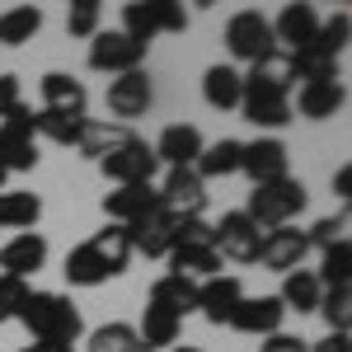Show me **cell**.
<instances>
[{
    "mask_svg": "<svg viewBox=\"0 0 352 352\" xmlns=\"http://www.w3.org/2000/svg\"><path fill=\"white\" fill-rule=\"evenodd\" d=\"M258 244H263V230L244 217V212H226L212 226V249H217L221 258L240 263V268L244 263H258Z\"/></svg>",
    "mask_w": 352,
    "mask_h": 352,
    "instance_id": "8",
    "label": "cell"
},
{
    "mask_svg": "<svg viewBox=\"0 0 352 352\" xmlns=\"http://www.w3.org/2000/svg\"><path fill=\"white\" fill-rule=\"evenodd\" d=\"M99 169H104V179H113L118 188H127V184H155L160 160H155V151H151L141 136H132L127 146H118L113 155H104Z\"/></svg>",
    "mask_w": 352,
    "mask_h": 352,
    "instance_id": "9",
    "label": "cell"
},
{
    "mask_svg": "<svg viewBox=\"0 0 352 352\" xmlns=\"http://www.w3.org/2000/svg\"><path fill=\"white\" fill-rule=\"evenodd\" d=\"M19 324L33 333V343H61V348H76V338L85 333L76 300L61 296V292H28Z\"/></svg>",
    "mask_w": 352,
    "mask_h": 352,
    "instance_id": "2",
    "label": "cell"
},
{
    "mask_svg": "<svg viewBox=\"0 0 352 352\" xmlns=\"http://www.w3.org/2000/svg\"><path fill=\"white\" fill-rule=\"evenodd\" d=\"M99 19H104V5H99V0H71V10H66V33H71V38H94V33H99Z\"/></svg>",
    "mask_w": 352,
    "mask_h": 352,
    "instance_id": "40",
    "label": "cell"
},
{
    "mask_svg": "<svg viewBox=\"0 0 352 352\" xmlns=\"http://www.w3.org/2000/svg\"><path fill=\"white\" fill-rule=\"evenodd\" d=\"M315 33H320V14H315V5H287V10L272 19V43H282L287 56L315 47Z\"/></svg>",
    "mask_w": 352,
    "mask_h": 352,
    "instance_id": "17",
    "label": "cell"
},
{
    "mask_svg": "<svg viewBox=\"0 0 352 352\" xmlns=\"http://www.w3.org/2000/svg\"><path fill=\"white\" fill-rule=\"evenodd\" d=\"M315 277H320V287H352V244L348 240L329 244Z\"/></svg>",
    "mask_w": 352,
    "mask_h": 352,
    "instance_id": "37",
    "label": "cell"
},
{
    "mask_svg": "<svg viewBox=\"0 0 352 352\" xmlns=\"http://www.w3.org/2000/svg\"><path fill=\"white\" fill-rule=\"evenodd\" d=\"M184 28H188V14H184L179 0H132V5H122V33L141 47H151V38H160V33H184Z\"/></svg>",
    "mask_w": 352,
    "mask_h": 352,
    "instance_id": "4",
    "label": "cell"
},
{
    "mask_svg": "<svg viewBox=\"0 0 352 352\" xmlns=\"http://www.w3.org/2000/svg\"><path fill=\"white\" fill-rule=\"evenodd\" d=\"M240 300H244V282L230 277V272H217V277L197 282V310H202L212 324H230V315H235Z\"/></svg>",
    "mask_w": 352,
    "mask_h": 352,
    "instance_id": "16",
    "label": "cell"
},
{
    "mask_svg": "<svg viewBox=\"0 0 352 352\" xmlns=\"http://www.w3.org/2000/svg\"><path fill=\"white\" fill-rule=\"evenodd\" d=\"M202 132L192 127V122H174V127H164L160 132V141L151 146L155 151V160L160 164H169V169H192L197 164V155H202Z\"/></svg>",
    "mask_w": 352,
    "mask_h": 352,
    "instance_id": "18",
    "label": "cell"
},
{
    "mask_svg": "<svg viewBox=\"0 0 352 352\" xmlns=\"http://www.w3.org/2000/svg\"><path fill=\"white\" fill-rule=\"evenodd\" d=\"M179 244H212V226L202 217H179L174 221V249Z\"/></svg>",
    "mask_w": 352,
    "mask_h": 352,
    "instance_id": "43",
    "label": "cell"
},
{
    "mask_svg": "<svg viewBox=\"0 0 352 352\" xmlns=\"http://www.w3.org/2000/svg\"><path fill=\"white\" fill-rule=\"evenodd\" d=\"M28 292H33V287H28L24 277H5V272H0V324L19 320V310H24Z\"/></svg>",
    "mask_w": 352,
    "mask_h": 352,
    "instance_id": "41",
    "label": "cell"
},
{
    "mask_svg": "<svg viewBox=\"0 0 352 352\" xmlns=\"http://www.w3.org/2000/svg\"><path fill=\"white\" fill-rule=\"evenodd\" d=\"M282 320H287V310L277 296H244L230 315V329L249 338H272V333H282Z\"/></svg>",
    "mask_w": 352,
    "mask_h": 352,
    "instance_id": "12",
    "label": "cell"
},
{
    "mask_svg": "<svg viewBox=\"0 0 352 352\" xmlns=\"http://www.w3.org/2000/svg\"><path fill=\"white\" fill-rule=\"evenodd\" d=\"M315 310L324 315L329 333H348V324H352V287H324Z\"/></svg>",
    "mask_w": 352,
    "mask_h": 352,
    "instance_id": "38",
    "label": "cell"
},
{
    "mask_svg": "<svg viewBox=\"0 0 352 352\" xmlns=\"http://www.w3.org/2000/svg\"><path fill=\"white\" fill-rule=\"evenodd\" d=\"M320 277L310 268H296L282 277V292H277V300H282V310H296V315H310L315 305H320Z\"/></svg>",
    "mask_w": 352,
    "mask_h": 352,
    "instance_id": "27",
    "label": "cell"
},
{
    "mask_svg": "<svg viewBox=\"0 0 352 352\" xmlns=\"http://www.w3.org/2000/svg\"><path fill=\"white\" fill-rule=\"evenodd\" d=\"M305 254H310V244H305V230L296 226H277V230H263V244H258V263L268 272H296L305 263Z\"/></svg>",
    "mask_w": 352,
    "mask_h": 352,
    "instance_id": "10",
    "label": "cell"
},
{
    "mask_svg": "<svg viewBox=\"0 0 352 352\" xmlns=\"http://www.w3.org/2000/svg\"><path fill=\"white\" fill-rule=\"evenodd\" d=\"M310 352H352V333H324Z\"/></svg>",
    "mask_w": 352,
    "mask_h": 352,
    "instance_id": "46",
    "label": "cell"
},
{
    "mask_svg": "<svg viewBox=\"0 0 352 352\" xmlns=\"http://www.w3.org/2000/svg\"><path fill=\"white\" fill-rule=\"evenodd\" d=\"M47 263V240L38 235V230H19L14 240L0 244V268H5V277H24L28 272H38Z\"/></svg>",
    "mask_w": 352,
    "mask_h": 352,
    "instance_id": "19",
    "label": "cell"
},
{
    "mask_svg": "<svg viewBox=\"0 0 352 352\" xmlns=\"http://www.w3.org/2000/svg\"><path fill=\"white\" fill-rule=\"evenodd\" d=\"M0 164H5V174H28L38 164V132H33L28 104H19L10 118H0Z\"/></svg>",
    "mask_w": 352,
    "mask_h": 352,
    "instance_id": "5",
    "label": "cell"
},
{
    "mask_svg": "<svg viewBox=\"0 0 352 352\" xmlns=\"http://www.w3.org/2000/svg\"><path fill=\"white\" fill-rule=\"evenodd\" d=\"M24 352H76V348H61V343H28Z\"/></svg>",
    "mask_w": 352,
    "mask_h": 352,
    "instance_id": "48",
    "label": "cell"
},
{
    "mask_svg": "<svg viewBox=\"0 0 352 352\" xmlns=\"http://www.w3.org/2000/svg\"><path fill=\"white\" fill-rule=\"evenodd\" d=\"M38 89H43V109H52V113L85 118V109H89V94H85V85L76 80V76H66V71H47V76L38 80Z\"/></svg>",
    "mask_w": 352,
    "mask_h": 352,
    "instance_id": "21",
    "label": "cell"
},
{
    "mask_svg": "<svg viewBox=\"0 0 352 352\" xmlns=\"http://www.w3.org/2000/svg\"><path fill=\"white\" fill-rule=\"evenodd\" d=\"M240 76H244V94H240L244 118L254 127H287L292 122V66H287V56L272 52Z\"/></svg>",
    "mask_w": 352,
    "mask_h": 352,
    "instance_id": "1",
    "label": "cell"
},
{
    "mask_svg": "<svg viewBox=\"0 0 352 352\" xmlns=\"http://www.w3.org/2000/svg\"><path fill=\"white\" fill-rule=\"evenodd\" d=\"M258 352H310V343L305 338H292V333H272V338H263Z\"/></svg>",
    "mask_w": 352,
    "mask_h": 352,
    "instance_id": "45",
    "label": "cell"
},
{
    "mask_svg": "<svg viewBox=\"0 0 352 352\" xmlns=\"http://www.w3.org/2000/svg\"><path fill=\"white\" fill-rule=\"evenodd\" d=\"M240 155H244V141L235 136H221L212 146H202V155H197V179L207 184V179H226V174H240Z\"/></svg>",
    "mask_w": 352,
    "mask_h": 352,
    "instance_id": "24",
    "label": "cell"
},
{
    "mask_svg": "<svg viewBox=\"0 0 352 352\" xmlns=\"http://www.w3.org/2000/svg\"><path fill=\"white\" fill-rule=\"evenodd\" d=\"M19 104H24L19 99V76H0V118H10Z\"/></svg>",
    "mask_w": 352,
    "mask_h": 352,
    "instance_id": "44",
    "label": "cell"
},
{
    "mask_svg": "<svg viewBox=\"0 0 352 352\" xmlns=\"http://www.w3.org/2000/svg\"><path fill=\"white\" fill-rule=\"evenodd\" d=\"M61 272H66L71 287H99V282H109V268L99 263V254L89 249V240L76 244V249L66 254V268H61Z\"/></svg>",
    "mask_w": 352,
    "mask_h": 352,
    "instance_id": "35",
    "label": "cell"
},
{
    "mask_svg": "<svg viewBox=\"0 0 352 352\" xmlns=\"http://www.w3.org/2000/svg\"><path fill=\"white\" fill-rule=\"evenodd\" d=\"M89 249L99 254V263L109 268V277H118V272H127V258H132V240H127V226H104L94 240H89Z\"/></svg>",
    "mask_w": 352,
    "mask_h": 352,
    "instance_id": "29",
    "label": "cell"
},
{
    "mask_svg": "<svg viewBox=\"0 0 352 352\" xmlns=\"http://www.w3.org/2000/svg\"><path fill=\"white\" fill-rule=\"evenodd\" d=\"M5 179H10V174H5V164H0V192H5Z\"/></svg>",
    "mask_w": 352,
    "mask_h": 352,
    "instance_id": "50",
    "label": "cell"
},
{
    "mask_svg": "<svg viewBox=\"0 0 352 352\" xmlns=\"http://www.w3.org/2000/svg\"><path fill=\"white\" fill-rule=\"evenodd\" d=\"M305 184L300 179H277V184H258V188L249 192V207H244V217L254 221L258 230H277V226H292V221L305 212Z\"/></svg>",
    "mask_w": 352,
    "mask_h": 352,
    "instance_id": "3",
    "label": "cell"
},
{
    "mask_svg": "<svg viewBox=\"0 0 352 352\" xmlns=\"http://www.w3.org/2000/svg\"><path fill=\"white\" fill-rule=\"evenodd\" d=\"M174 221L164 207L155 212H146L141 221L127 226V240H132V254H146V258H169V249H174Z\"/></svg>",
    "mask_w": 352,
    "mask_h": 352,
    "instance_id": "13",
    "label": "cell"
},
{
    "mask_svg": "<svg viewBox=\"0 0 352 352\" xmlns=\"http://www.w3.org/2000/svg\"><path fill=\"white\" fill-rule=\"evenodd\" d=\"M348 104V89H343V80H324V85H300L296 94V109L300 118H310V122H324V118H333V113Z\"/></svg>",
    "mask_w": 352,
    "mask_h": 352,
    "instance_id": "23",
    "label": "cell"
},
{
    "mask_svg": "<svg viewBox=\"0 0 352 352\" xmlns=\"http://www.w3.org/2000/svg\"><path fill=\"white\" fill-rule=\"evenodd\" d=\"M348 38H352V14L348 10H338L333 19H320V33H315V47L324 56H343V47H348Z\"/></svg>",
    "mask_w": 352,
    "mask_h": 352,
    "instance_id": "39",
    "label": "cell"
},
{
    "mask_svg": "<svg viewBox=\"0 0 352 352\" xmlns=\"http://www.w3.org/2000/svg\"><path fill=\"white\" fill-rule=\"evenodd\" d=\"M89 352H151V348L141 343L136 324L113 320V324H99L94 333H89Z\"/></svg>",
    "mask_w": 352,
    "mask_h": 352,
    "instance_id": "36",
    "label": "cell"
},
{
    "mask_svg": "<svg viewBox=\"0 0 352 352\" xmlns=\"http://www.w3.org/2000/svg\"><path fill=\"white\" fill-rule=\"evenodd\" d=\"M240 174L254 179V188L258 184H277V179H287V146L277 141V136H258V141H249L240 155Z\"/></svg>",
    "mask_w": 352,
    "mask_h": 352,
    "instance_id": "14",
    "label": "cell"
},
{
    "mask_svg": "<svg viewBox=\"0 0 352 352\" xmlns=\"http://www.w3.org/2000/svg\"><path fill=\"white\" fill-rule=\"evenodd\" d=\"M151 76L146 71H127V76H118V80L109 85V113L127 127L132 118H146V109H151Z\"/></svg>",
    "mask_w": 352,
    "mask_h": 352,
    "instance_id": "15",
    "label": "cell"
},
{
    "mask_svg": "<svg viewBox=\"0 0 352 352\" xmlns=\"http://www.w3.org/2000/svg\"><path fill=\"white\" fill-rule=\"evenodd\" d=\"M85 122H89V118H71V113H52V109L33 113V132L47 136L52 146H76L80 132H85Z\"/></svg>",
    "mask_w": 352,
    "mask_h": 352,
    "instance_id": "33",
    "label": "cell"
},
{
    "mask_svg": "<svg viewBox=\"0 0 352 352\" xmlns=\"http://www.w3.org/2000/svg\"><path fill=\"white\" fill-rule=\"evenodd\" d=\"M287 66H292V80H300V85H324V80H338V61H333V56H324L320 47L292 52V56H287Z\"/></svg>",
    "mask_w": 352,
    "mask_h": 352,
    "instance_id": "34",
    "label": "cell"
},
{
    "mask_svg": "<svg viewBox=\"0 0 352 352\" xmlns=\"http://www.w3.org/2000/svg\"><path fill=\"white\" fill-rule=\"evenodd\" d=\"M146 305H160V310H169V315L184 320V315L197 310V282H192V277H179V272H164V277H155Z\"/></svg>",
    "mask_w": 352,
    "mask_h": 352,
    "instance_id": "22",
    "label": "cell"
},
{
    "mask_svg": "<svg viewBox=\"0 0 352 352\" xmlns=\"http://www.w3.org/2000/svg\"><path fill=\"white\" fill-rule=\"evenodd\" d=\"M343 230H348V212H338V217H324V221H315V226H310V230H305V244H310V249H320V254H324L329 244L348 240V235H343Z\"/></svg>",
    "mask_w": 352,
    "mask_h": 352,
    "instance_id": "42",
    "label": "cell"
},
{
    "mask_svg": "<svg viewBox=\"0 0 352 352\" xmlns=\"http://www.w3.org/2000/svg\"><path fill=\"white\" fill-rule=\"evenodd\" d=\"M169 352H202V348H188V343H174Z\"/></svg>",
    "mask_w": 352,
    "mask_h": 352,
    "instance_id": "49",
    "label": "cell"
},
{
    "mask_svg": "<svg viewBox=\"0 0 352 352\" xmlns=\"http://www.w3.org/2000/svg\"><path fill=\"white\" fill-rule=\"evenodd\" d=\"M226 47L235 61H263V56L277 52V43H272V24L258 14V10H240V14H230V24H226Z\"/></svg>",
    "mask_w": 352,
    "mask_h": 352,
    "instance_id": "6",
    "label": "cell"
},
{
    "mask_svg": "<svg viewBox=\"0 0 352 352\" xmlns=\"http://www.w3.org/2000/svg\"><path fill=\"white\" fill-rule=\"evenodd\" d=\"M240 94H244V76L235 66H212L207 76H202V99L212 104V109H240Z\"/></svg>",
    "mask_w": 352,
    "mask_h": 352,
    "instance_id": "28",
    "label": "cell"
},
{
    "mask_svg": "<svg viewBox=\"0 0 352 352\" xmlns=\"http://www.w3.org/2000/svg\"><path fill=\"white\" fill-rule=\"evenodd\" d=\"M146 61V47L132 43L122 28H99L89 38V71H109V76H127V71H141Z\"/></svg>",
    "mask_w": 352,
    "mask_h": 352,
    "instance_id": "7",
    "label": "cell"
},
{
    "mask_svg": "<svg viewBox=\"0 0 352 352\" xmlns=\"http://www.w3.org/2000/svg\"><path fill=\"white\" fill-rule=\"evenodd\" d=\"M169 268L179 272V277H217L221 272V254L212 249V244H179V249H169Z\"/></svg>",
    "mask_w": 352,
    "mask_h": 352,
    "instance_id": "26",
    "label": "cell"
},
{
    "mask_svg": "<svg viewBox=\"0 0 352 352\" xmlns=\"http://www.w3.org/2000/svg\"><path fill=\"white\" fill-rule=\"evenodd\" d=\"M333 192H338V197H352V164H343V169L333 174Z\"/></svg>",
    "mask_w": 352,
    "mask_h": 352,
    "instance_id": "47",
    "label": "cell"
},
{
    "mask_svg": "<svg viewBox=\"0 0 352 352\" xmlns=\"http://www.w3.org/2000/svg\"><path fill=\"white\" fill-rule=\"evenodd\" d=\"M155 192L169 217H202V207H207V184L197 179V169H169Z\"/></svg>",
    "mask_w": 352,
    "mask_h": 352,
    "instance_id": "11",
    "label": "cell"
},
{
    "mask_svg": "<svg viewBox=\"0 0 352 352\" xmlns=\"http://www.w3.org/2000/svg\"><path fill=\"white\" fill-rule=\"evenodd\" d=\"M43 217L38 192H0V230H33Z\"/></svg>",
    "mask_w": 352,
    "mask_h": 352,
    "instance_id": "30",
    "label": "cell"
},
{
    "mask_svg": "<svg viewBox=\"0 0 352 352\" xmlns=\"http://www.w3.org/2000/svg\"><path fill=\"white\" fill-rule=\"evenodd\" d=\"M132 141V127H122V122H85L80 141H76V151L80 155H89V160H104V155H113L118 146H127Z\"/></svg>",
    "mask_w": 352,
    "mask_h": 352,
    "instance_id": "25",
    "label": "cell"
},
{
    "mask_svg": "<svg viewBox=\"0 0 352 352\" xmlns=\"http://www.w3.org/2000/svg\"><path fill=\"white\" fill-rule=\"evenodd\" d=\"M155 207H160L155 184H127V188H113L104 197V217L113 226H132V221H141L146 212H155Z\"/></svg>",
    "mask_w": 352,
    "mask_h": 352,
    "instance_id": "20",
    "label": "cell"
},
{
    "mask_svg": "<svg viewBox=\"0 0 352 352\" xmlns=\"http://www.w3.org/2000/svg\"><path fill=\"white\" fill-rule=\"evenodd\" d=\"M43 28V10L38 5H14L0 14V47H24L33 43V33Z\"/></svg>",
    "mask_w": 352,
    "mask_h": 352,
    "instance_id": "31",
    "label": "cell"
},
{
    "mask_svg": "<svg viewBox=\"0 0 352 352\" xmlns=\"http://www.w3.org/2000/svg\"><path fill=\"white\" fill-rule=\"evenodd\" d=\"M179 329H184V320L179 315H169V310H160V305H146V315H141V343L155 352V348H174L179 343Z\"/></svg>",
    "mask_w": 352,
    "mask_h": 352,
    "instance_id": "32",
    "label": "cell"
}]
</instances>
